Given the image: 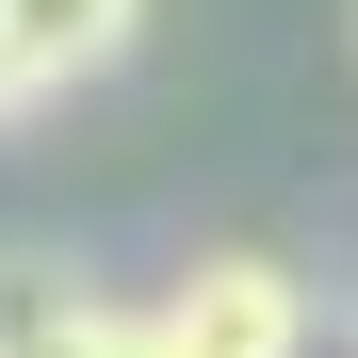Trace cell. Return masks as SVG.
<instances>
[{
	"label": "cell",
	"instance_id": "cell-1",
	"mask_svg": "<svg viewBox=\"0 0 358 358\" xmlns=\"http://www.w3.org/2000/svg\"><path fill=\"white\" fill-rule=\"evenodd\" d=\"M163 342L179 358H310V293H293L261 245H228V261H196L163 293Z\"/></svg>",
	"mask_w": 358,
	"mask_h": 358
},
{
	"label": "cell",
	"instance_id": "cell-2",
	"mask_svg": "<svg viewBox=\"0 0 358 358\" xmlns=\"http://www.w3.org/2000/svg\"><path fill=\"white\" fill-rule=\"evenodd\" d=\"M131 33H147V0H0V82H17V114L66 98V82H98Z\"/></svg>",
	"mask_w": 358,
	"mask_h": 358
},
{
	"label": "cell",
	"instance_id": "cell-3",
	"mask_svg": "<svg viewBox=\"0 0 358 358\" xmlns=\"http://www.w3.org/2000/svg\"><path fill=\"white\" fill-rule=\"evenodd\" d=\"M98 326H114V293H98L82 261H33V245L0 261V358H82Z\"/></svg>",
	"mask_w": 358,
	"mask_h": 358
},
{
	"label": "cell",
	"instance_id": "cell-4",
	"mask_svg": "<svg viewBox=\"0 0 358 358\" xmlns=\"http://www.w3.org/2000/svg\"><path fill=\"white\" fill-rule=\"evenodd\" d=\"M82 358H179V342H163V310H114V326H98Z\"/></svg>",
	"mask_w": 358,
	"mask_h": 358
},
{
	"label": "cell",
	"instance_id": "cell-5",
	"mask_svg": "<svg viewBox=\"0 0 358 358\" xmlns=\"http://www.w3.org/2000/svg\"><path fill=\"white\" fill-rule=\"evenodd\" d=\"M0 114H17V82H0Z\"/></svg>",
	"mask_w": 358,
	"mask_h": 358
}]
</instances>
